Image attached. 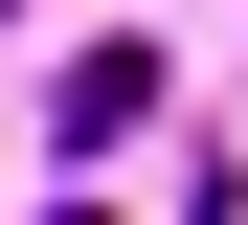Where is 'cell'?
Segmentation results:
<instances>
[{
  "label": "cell",
  "mask_w": 248,
  "mask_h": 225,
  "mask_svg": "<svg viewBox=\"0 0 248 225\" xmlns=\"http://www.w3.org/2000/svg\"><path fill=\"white\" fill-rule=\"evenodd\" d=\"M46 135H68V158H113V135H158V45H68Z\"/></svg>",
  "instance_id": "obj_1"
},
{
  "label": "cell",
  "mask_w": 248,
  "mask_h": 225,
  "mask_svg": "<svg viewBox=\"0 0 248 225\" xmlns=\"http://www.w3.org/2000/svg\"><path fill=\"white\" fill-rule=\"evenodd\" d=\"M46 225H113V203H46Z\"/></svg>",
  "instance_id": "obj_2"
}]
</instances>
